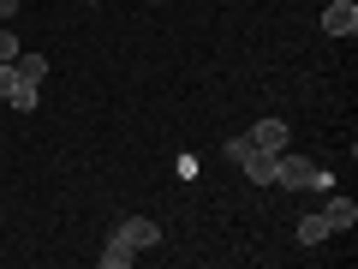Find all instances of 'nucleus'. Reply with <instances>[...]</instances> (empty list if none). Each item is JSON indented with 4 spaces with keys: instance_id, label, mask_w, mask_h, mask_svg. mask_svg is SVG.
Instances as JSON below:
<instances>
[{
    "instance_id": "13",
    "label": "nucleus",
    "mask_w": 358,
    "mask_h": 269,
    "mask_svg": "<svg viewBox=\"0 0 358 269\" xmlns=\"http://www.w3.org/2000/svg\"><path fill=\"white\" fill-rule=\"evenodd\" d=\"M78 6H102V0H78Z\"/></svg>"
},
{
    "instance_id": "12",
    "label": "nucleus",
    "mask_w": 358,
    "mask_h": 269,
    "mask_svg": "<svg viewBox=\"0 0 358 269\" xmlns=\"http://www.w3.org/2000/svg\"><path fill=\"white\" fill-rule=\"evenodd\" d=\"M13 13H18V0H0V18H6V25H13Z\"/></svg>"
},
{
    "instance_id": "3",
    "label": "nucleus",
    "mask_w": 358,
    "mask_h": 269,
    "mask_svg": "<svg viewBox=\"0 0 358 269\" xmlns=\"http://www.w3.org/2000/svg\"><path fill=\"white\" fill-rule=\"evenodd\" d=\"M114 240H120V245H131V251H155V245H162V228H155L150 216H126Z\"/></svg>"
},
{
    "instance_id": "11",
    "label": "nucleus",
    "mask_w": 358,
    "mask_h": 269,
    "mask_svg": "<svg viewBox=\"0 0 358 269\" xmlns=\"http://www.w3.org/2000/svg\"><path fill=\"white\" fill-rule=\"evenodd\" d=\"M6 60H18V36H13L6 25H0V66H6Z\"/></svg>"
},
{
    "instance_id": "7",
    "label": "nucleus",
    "mask_w": 358,
    "mask_h": 269,
    "mask_svg": "<svg viewBox=\"0 0 358 269\" xmlns=\"http://www.w3.org/2000/svg\"><path fill=\"white\" fill-rule=\"evenodd\" d=\"M322 221H329V233H346L358 221V204H352V198H334V204L322 209Z\"/></svg>"
},
{
    "instance_id": "1",
    "label": "nucleus",
    "mask_w": 358,
    "mask_h": 269,
    "mask_svg": "<svg viewBox=\"0 0 358 269\" xmlns=\"http://www.w3.org/2000/svg\"><path fill=\"white\" fill-rule=\"evenodd\" d=\"M275 186H287V192H329V167L281 150V156H275Z\"/></svg>"
},
{
    "instance_id": "8",
    "label": "nucleus",
    "mask_w": 358,
    "mask_h": 269,
    "mask_svg": "<svg viewBox=\"0 0 358 269\" xmlns=\"http://www.w3.org/2000/svg\"><path fill=\"white\" fill-rule=\"evenodd\" d=\"M322 240H329V221H322V209H317V216L299 221V245H322Z\"/></svg>"
},
{
    "instance_id": "5",
    "label": "nucleus",
    "mask_w": 358,
    "mask_h": 269,
    "mask_svg": "<svg viewBox=\"0 0 358 269\" xmlns=\"http://www.w3.org/2000/svg\"><path fill=\"white\" fill-rule=\"evenodd\" d=\"M322 30L329 36H352L358 30V0H334L329 13H322Z\"/></svg>"
},
{
    "instance_id": "2",
    "label": "nucleus",
    "mask_w": 358,
    "mask_h": 269,
    "mask_svg": "<svg viewBox=\"0 0 358 269\" xmlns=\"http://www.w3.org/2000/svg\"><path fill=\"white\" fill-rule=\"evenodd\" d=\"M0 102H13V108H18V114H30V108H36V102H42V96H36V84H30V78H24V72H18V66H13V60L0 66Z\"/></svg>"
},
{
    "instance_id": "6",
    "label": "nucleus",
    "mask_w": 358,
    "mask_h": 269,
    "mask_svg": "<svg viewBox=\"0 0 358 269\" xmlns=\"http://www.w3.org/2000/svg\"><path fill=\"white\" fill-rule=\"evenodd\" d=\"M239 167L251 174V186H275V150H257L251 144V150L239 156Z\"/></svg>"
},
{
    "instance_id": "14",
    "label": "nucleus",
    "mask_w": 358,
    "mask_h": 269,
    "mask_svg": "<svg viewBox=\"0 0 358 269\" xmlns=\"http://www.w3.org/2000/svg\"><path fill=\"white\" fill-rule=\"evenodd\" d=\"M0 25H6V18H0Z\"/></svg>"
},
{
    "instance_id": "10",
    "label": "nucleus",
    "mask_w": 358,
    "mask_h": 269,
    "mask_svg": "<svg viewBox=\"0 0 358 269\" xmlns=\"http://www.w3.org/2000/svg\"><path fill=\"white\" fill-rule=\"evenodd\" d=\"M13 66H18V72L30 78V84H42V78H48V60H42V54H18Z\"/></svg>"
},
{
    "instance_id": "4",
    "label": "nucleus",
    "mask_w": 358,
    "mask_h": 269,
    "mask_svg": "<svg viewBox=\"0 0 358 269\" xmlns=\"http://www.w3.org/2000/svg\"><path fill=\"white\" fill-rule=\"evenodd\" d=\"M251 144L281 156V150H293V132H287V120H257V126H251Z\"/></svg>"
},
{
    "instance_id": "9",
    "label": "nucleus",
    "mask_w": 358,
    "mask_h": 269,
    "mask_svg": "<svg viewBox=\"0 0 358 269\" xmlns=\"http://www.w3.org/2000/svg\"><path fill=\"white\" fill-rule=\"evenodd\" d=\"M131 257H138V251H131V245H120V240H108V251L96 257V263H102V269H126Z\"/></svg>"
}]
</instances>
